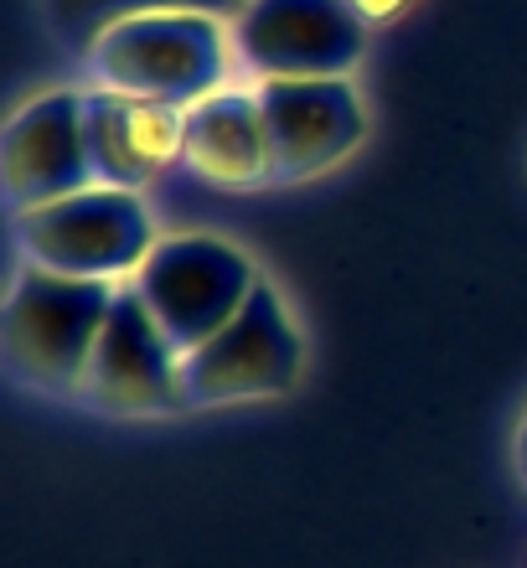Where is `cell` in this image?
Instances as JSON below:
<instances>
[{
  "mask_svg": "<svg viewBox=\"0 0 527 568\" xmlns=\"http://www.w3.org/2000/svg\"><path fill=\"white\" fill-rule=\"evenodd\" d=\"M120 290L124 284L73 280V274H52L27 264V258H16L11 290H6V315H0L6 377L27 393L73 398L78 404Z\"/></svg>",
  "mask_w": 527,
  "mask_h": 568,
  "instance_id": "obj_1",
  "label": "cell"
},
{
  "mask_svg": "<svg viewBox=\"0 0 527 568\" xmlns=\"http://www.w3.org/2000/svg\"><path fill=\"white\" fill-rule=\"evenodd\" d=\"M83 73L93 78V89L192 109L207 93L233 89V78H243V62L233 21L207 11H155L109 27L83 52Z\"/></svg>",
  "mask_w": 527,
  "mask_h": 568,
  "instance_id": "obj_2",
  "label": "cell"
},
{
  "mask_svg": "<svg viewBox=\"0 0 527 568\" xmlns=\"http://www.w3.org/2000/svg\"><path fill=\"white\" fill-rule=\"evenodd\" d=\"M11 233L16 258L104 284H135L161 243V223L145 192H124V186H83L62 202L16 212Z\"/></svg>",
  "mask_w": 527,
  "mask_h": 568,
  "instance_id": "obj_3",
  "label": "cell"
},
{
  "mask_svg": "<svg viewBox=\"0 0 527 568\" xmlns=\"http://www.w3.org/2000/svg\"><path fill=\"white\" fill-rule=\"evenodd\" d=\"M305 377V331L274 280L254 284V295L217 336L186 352V398L196 408H239L290 398Z\"/></svg>",
  "mask_w": 527,
  "mask_h": 568,
  "instance_id": "obj_4",
  "label": "cell"
},
{
  "mask_svg": "<svg viewBox=\"0 0 527 568\" xmlns=\"http://www.w3.org/2000/svg\"><path fill=\"white\" fill-rule=\"evenodd\" d=\"M259 280L264 270L239 243L217 239V233H171L145 258L135 290L186 357L249 305Z\"/></svg>",
  "mask_w": 527,
  "mask_h": 568,
  "instance_id": "obj_5",
  "label": "cell"
},
{
  "mask_svg": "<svg viewBox=\"0 0 527 568\" xmlns=\"http://www.w3.org/2000/svg\"><path fill=\"white\" fill-rule=\"evenodd\" d=\"M78 404L104 419H171V414H192L186 398V357L171 342L151 305L140 300L135 284H124L109 326L99 336L93 367L83 377Z\"/></svg>",
  "mask_w": 527,
  "mask_h": 568,
  "instance_id": "obj_6",
  "label": "cell"
},
{
  "mask_svg": "<svg viewBox=\"0 0 527 568\" xmlns=\"http://www.w3.org/2000/svg\"><path fill=\"white\" fill-rule=\"evenodd\" d=\"M373 27L352 0H254L233 21L243 78H352Z\"/></svg>",
  "mask_w": 527,
  "mask_h": 568,
  "instance_id": "obj_7",
  "label": "cell"
},
{
  "mask_svg": "<svg viewBox=\"0 0 527 568\" xmlns=\"http://www.w3.org/2000/svg\"><path fill=\"white\" fill-rule=\"evenodd\" d=\"M99 186L89 150V93L47 89L16 109L0 135V192L6 212H31L47 202Z\"/></svg>",
  "mask_w": 527,
  "mask_h": 568,
  "instance_id": "obj_8",
  "label": "cell"
},
{
  "mask_svg": "<svg viewBox=\"0 0 527 568\" xmlns=\"http://www.w3.org/2000/svg\"><path fill=\"white\" fill-rule=\"evenodd\" d=\"M254 89L274 135V186L326 176L367 140V104L352 78H264Z\"/></svg>",
  "mask_w": 527,
  "mask_h": 568,
  "instance_id": "obj_9",
  "label": "cell"
},
{
  "mask_svg": "<svg viewBox=\"0 0 527 568\" xmlns=\"http://www.w3.org/2000/svg\"><path fill=\"white\" fill-rule=\"evenodd\" d=\"M89 93V150L93 181L124 186V192H151L155 181L186 165V109L161 99H130L114 89Z\"/></svg>",
  "mask_w": 527,
  "mask_h": 568,
  "instance_id": "obj_10",
  "label": "cell"
},
{
  "mask_svg": "<svg viewBox=\"0 0 527 568\" xmlns=\"http://www.w3.org/2000/svg\"><path fill=\"white\" fill-rule=\"evenodd\" d=\"M186 171L223 192L274 186V135L254 83H233L186 109Z\"/></svg>",
  "mask_w": 527,
  "mask_h": 568,
  "instance_id": "obj_11",
  "label": "cell"
},
{
  "mask_svg": "<svg viewBox=\"0 0 527 568\" xmlns=\"http://www.w3.org/2000/svg\"><path fill=\"white\" fill-rule=\"evenodd\" d=\"M254 0H42L47 27L58 31L62 47L89 52L109 27H120L130 16H155V11H207L223 21H239Z\"/></svg>",
  "mask_w": 527,
  "mask_h": 568,
  "instance_id": "obj_12",
  "label": "cell"
},
{
  "mask_svg": "<svg viewBox=\"0 0 527 568\" xmlns=\"http://www.w3.org/2000/svg\"><path fill=\"white\" fill-rule=\"evenodd\" d=\"M408 0H352V11L367 21V27H388L393 16H404Z\"/></svg>",
  "mask_w": 527,
  "mask_h": 568,
  "instance_id": "obj_13",
  "label": "cell"
},
{
  "mask_svg": "<svg viewBox=\"0 0 527 568\" xmlns=\"http://www.w3.org/2000/svg\"><path fill=\"white\" fill-rule=\"evenodd\" d=\"M513 470H517V486L527 491V404L513 424Z\"/></svg>",
  "mask_w": 527,
  "mask_h": 568,
  "instance_id": "obj_14",
  "label": "cell"
}]
</instances>
